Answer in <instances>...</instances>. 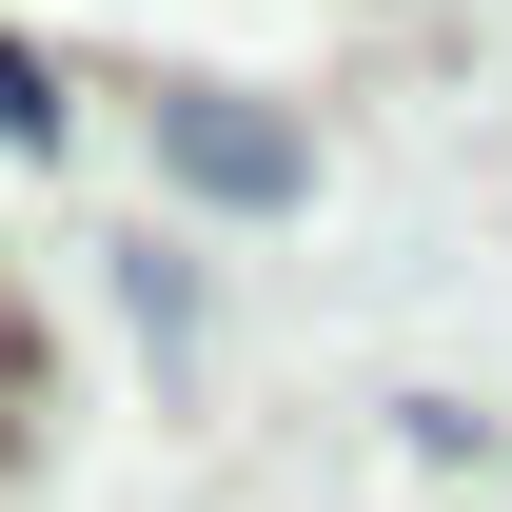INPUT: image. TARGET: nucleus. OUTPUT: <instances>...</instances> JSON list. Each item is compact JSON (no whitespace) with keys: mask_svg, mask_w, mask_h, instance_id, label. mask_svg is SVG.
I'll use <instances>...</instances> for the list:
<instances>
[{"mask_svg":"<svg viewBox=\"0 0 512 512\" xmlns=\"http://www.w3.org/2000/svg\"><path fill=\"white\" fill-rule=\"evenodd\" d=\"M158 138H178V178H197V197H237V217H276V197L316 178V158H296V119H256V99H178Z\"/></svg>","mask_w":512,"mask_h":512,"instance_id":"f257e3e1","label":"nucleus"}]
</instances>
